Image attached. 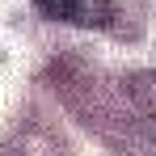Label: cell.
<instances>
[{"label":"cell","instance_id":"6da1fadb","mask_svg":"<svg viewBox=\"0 0 156 156\" xmlns=\"http://www.w3.org/2000/svg\"><path fill=\"white\" fill-rule=\"evenodd\" d=\"M34 9L47 21H63V26H84V30H101L118 17L114 0H34Z\"/></svg>","mask_w":156,"mask_h":156},{"label":"cell","instance_id":"7a4b0ae2","mask_svg":"<svg viewBox=\"0 0 156 156\" xmlns=\"http://www.w3.org/2000/svg\"><path fill=\"white\" fill-rule=\"evenodd\" d=\"M127 97H131V105H135L139 114H148L156 122V72H135V76H127Z\"/></svg>","mask_w":156,"mask_h":156}]
</instances>
